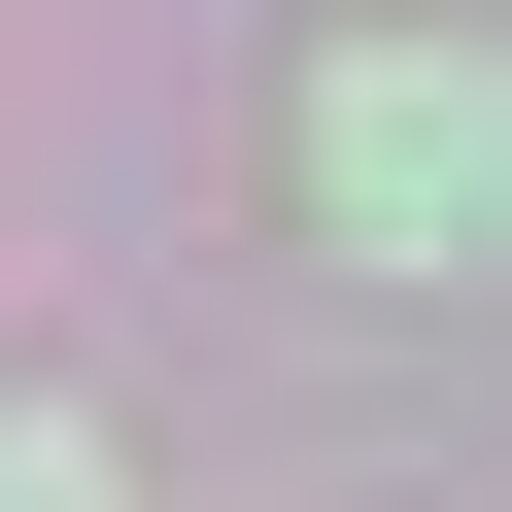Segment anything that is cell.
Instances as JSON below:
<instances>
[{
	"label": "cell",
	"mask_w": 512,
	"mask_h": 512,
	"mask_svg": "<svg viewBox=\"0 0 512 512\" xmlns=\"http://www.w3.org/2000/svg\"><path fill=\"white\" fill-rule=\"evenodd\" d=\"M308 205H342V239H478V205H512V69H410V35L308 69Z\"/></svg>",
	"instance_id": "obj_1"
},
{
	"label": "cell",
	"mask_w": 512,
	"mask_h": 512,
	"mask_svg": "<svg viewBox=\"0 0 512 512\" xmlns=\"http://www.w3.org/2000/svg\"><path fill=\"white\" fill-rule=\"evenodd\" d=\"M0 512H137V478H103V410H0Z\"/></svg>",
	"instance_id": "obj_2"
}]
</instances>
